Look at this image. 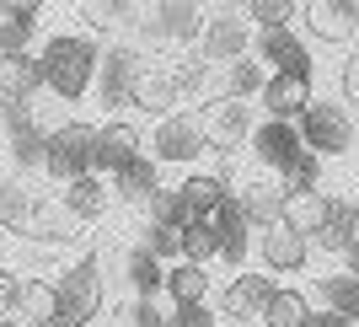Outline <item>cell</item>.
<instances>
[{"mask_svg":"<svg viewBox=\"0 0 359 327\" xmlns=\"http://www.w3.org/2000/svg\"><path fill=\"white\" fill-rule=\"evenodd\" d=\"M32 209H38V188L27 178H0V236H16L27 241V225H32Z\"/></svg>","mask_w":359,"mask_h":327,"instance_id":"484cf974","label":"cell"},{"mask_svg":"<svg viewBox=\"0 0 359 327\" xmlns=\"http://www.w3.org/2000/svg\"><path fill=\"white\" fill-rule=\"evenodd\" d=\"M210 225H215V236H220V263H215V268H231V274H241V268L252 263V247H257V241H252V225L241 220V209H236V204H225Z\"/></svg>","mask_w":359,"mask_h":327,"instance_id":"d4e9b609","label":"cell"},{"mask_svg":"<svg viewBox=\"0 0 359 327\" xmlns=\"http://www.w3.org/2000/svg\"><path fill=\"white\" fill-rule=\"evenodd\" d=\"M204 11L210 6H188V0H172V6H140L135 16V48L145 54V60H156V54H194L198 48V32H204Z\"/></svg>","mask_w":359,"mask_h":327,"instance_id":"7a4b0ae2","label":"cell"},{"mask_svg":"<svg viewBox=\"0 0 359 327\" xmlns=\"http://www.w3.org/2000/svg\"><path fill=\"white\" fill-rule=\"evenodd\" d=\"M215 268H198V263H172L166 268V300L172 306H210L215 300Z\"/></svg>","mask_w":359,"mask_h":327,"instance_id":"f546056e","label":"cell"},{"mask_svg":"<svg viewBox=\"0 0 359 327\" xmlns=\"http://www.w3.org/2000/svg\"><path fill=\"white\" fill-rule=\"evenodd\" d=\"M295 129H300V145L311 150L316 161H338V156H354V140H359L354 113H348L338 97H316Z\"/></svg>","mask_w":359,"mask_h":327,"instance_id":"8992f818","label":"cell"},{"mask_svg":"<svg viewBox=\"0 0 359 327\" xmlns=\"http://www.w3.org/2000/svg\"><path fill=\"white\" fill-rule=\"evenodd\" d=\"M145 156L156 166H182V172H198V161L210 156V129H204V113H172V119L150 124L145 134Z\"/></svg>","mask_w":359,"mask_h":327,"instance_id":"277c9868","label":"cell"},{"mask_svg":"<svg viewBox=\"0 0 359 327\" xmlns=\"http://www.w3.org/2000/svg\"><path fill=\"white\" fill-rule=\"evenodd\" d=\"M263 81H269V70L247 54V60H236V65L220 70V97L225 102H257V97H263Z\"/></svg>","mask_w":359,"mask_h":327,"instance_id":"d6a6232c","label":"cell"},{"mask_svg":"<svg viewBox=\"0 0 359 327\" xmlns=\"http://www.w3.org/2000/svg\"><path fill=\"white\" fill-rule=\"evenodd\" d=\"M107 188H113V204H123V209H135V215H140V209L161 194L166 182H161V166L150 161V156H140V161H129L123 172H113Z\"/></svg>","mask_w":359,"mask_h":327,"instance_id":"cb8c5ba5","label":"cell"},{"mask_svg":"<svg viewBox=\"0 0 359 327\" xmlns=\"http://www.w3.org/2000/svg\"><path fill=\"white\" fill-rule=\"evenodd\" d=\"M285 199H290V188H285V178H273V172L247 166L241 178H231V204L241 209V220L252 225L257 236H263L269 225L285 220Z\"/></svg>","mask_w":359,"mask_h":327,"instance_id":"ba28073f","label":"cell"},{"mask_svg":"<svg viewBox=\"0 0 359 327\" xmlns=\"http://www.w3.org/2000/svg\"><path fill=\"white\" fill-rule=\"evenodd\" d=\"M166 306L161 300H140V295H123L107 306V327H166Z\"/></svg>","mask_w":359,"mask_h":327,"instance_id":"836d02e7","label":"cell"},{"mask_svg":"<svg viewBox=\"0 0 359 327\" xmlns=\"http://www.w3.org/2000/svg\"><path fill=\"white\" fill-rule=\"evenodd\" d=\"M182 263H198V268H215V263H220V236H215L210 220L182 231Z\"/></svg>","mask_w":359,"mask_h":327,"instance_id":"d590c367","label":"cell"},{"mask_svg":"<svg viewBox=\"0 0 359 327\" xmlns=\"http://www.w3.org/2000/svg\"><path fill=\"white\" fill-rule=\"evenodd\" d=\"M316 312V300L311 290H300V284H279L269 295V306L257 312V327H306Z\"/></svg>","mask_w":359,"mask_h":327,"instance_id":"4dcf8cb0","label":"cell"},{"mask_svg":"<svg viewBox=\"0 0 359 327\" xmlns=\"http://www.w3.org/2000/svg\"><path fill=\"white\" fill-rule=\"evenodd\" d=\"M252 22L241 16V6H210L204 11V32H198V60L215 65V70H225V65H236L252 54Z\"/></svg>","mask_w":359,"mask_h":327,"instance_id":"52a82bcc","label":"cell"},{"mask_svg":"<svg viewBox=\"0 0 359 327\" xmlns=\"http://www.w3.org/2000/svg\"><path fill=\"white\" fill-rule=\"evenodd\" d=\"M129 107L145 113V119H156V124L172 119V113H182V91H177V81H172V65L166 60H145L135 91H129Z\"/></svg>","mask_w":359,"mask_h":327,"instance_id":"e0dca14e","label":"cell"},{"mask_svg":"<svg viewBox=\"0 0 359 327\" xmlns=\"http://www.w3.org/2000/svg\"><path fill=\"white\" fill-rule=\"evenodd\" d=\"M54 290H60V327H97L107 316V274L91 247L60 268Z\"/></svg>","mask_w":359,"mask_h":327,"instance_id":"3957f363","label":"cell"},{"mask_svg":"<svg viewBox=\"0 0 359 327\" xmlns=\"http://www.w3.org/2000/svg\"><path fill=\"white\" fill-rule=\"evenodd\" d=\"M43 6H0V54H38Z\"/></svg>","mask_w":359,"mask_h":327,"instance_id":"4316f807","label":"cell"},{"mask_svg":"<svg viewBox=\"0 0 359 327\" xmlns=\"http://www.w3.org/2000/svg\"><path fill=\"white\" fill-rule=\"evenodd\" d=\"M11 322H22V327H60V290H54V279L22 274V284H16V312H11Z\"/></svg>","mask_w":359,"mask_h":327,"instance_id":"603a6c76","label":"cell"},{"mask_svg":"<svg viewBox=\"0 0 359 327\" xmlns=\"http://www.w3.org/2000/svg\"><path fill=\"white\" fill-rule=\"evenodd\" d=\"M54 199L65 204V215H70L81 231H86V225H102L107 215L118 209V204H113L107 178H97V172H91V178H81V182H70V188H54Z\"/></svg>","mask_w":359,"mask_h":327,"instance_id":"44dd1931","label":"cell"},{"mask_svg":"<svg viewBox=\"0 0 359 327\" xmlns=\"http://www.w3.org/2000/svg\"><path fill=\"white\" fill-rule=\"evenodd\" d=\"M91 145H97V124L86 119H65L43 134V178L54 188H70V182L91 178Z\"/></svg>","mask_w":359,"mask_h":327,"instance_id":"5b68a950","label":"cell"},{"mask_svg":"<svg viewBox=\"0 0 359 327\" xmlns=\"http://www.w3.org/2000/svg\"><path fill=\"white\" fill-rule=\"evenodd\" d=\"M338 102H344L348 113L359 119V44L348 48L344 60H338Z\"/></svg>","mask_w":359,"mask_h":327,"instance_id":"f35d334b","label":"cell"},{"mask_svg":"<svg viewBox=\"0 0 359 327\" xmlns=\"http://www.w3.org/2000/svg\"><path fill=\"white\" fill-rule=\"evenodd\" d=\"M81 236V225L65 215V204L54 194H38V209H32V225H27V241H38V247H70V241Z\"/></svg>","mask_w":359,"mask_h":327,"instance_id":"f1b7e54d","label":"cell"},{"mask_svg":"<svg viewBox=\"0 0 359 327\" xmlns=\"http://www.w3.org/2000/svg\"><path fill=\"white\" fill-rule=\"evenodd\" d=\"M348 194H332V188H306V194H290L285 199V225L290 231H300L306 241H316L322 231L332 225V215L344 209Z\"/></svg>","mask_w":359,"mask_h":327,"instance_id":"ffe728a7","label":"cell"},{"mask_svg":"<svg viewBox=\"0 0 359 327\" xmlns=\"http://www.w3.org/2000/svg\"><path fill=\"white\" fill-rule=\"evenodd\" d=\"M252 258H257V268H263V274H269L273 284H279V279H290V284H295V274H306L316 253H311V241L300 236V231H290V225L279 220V225H269V231L257 236Z\"/></svg>","mask_w":359,"mask_h":327,"instance_id":"8fae6325","label":"cell"},{"mask_svg":"<svg viewBox=\"0 0 359 327\" xmlns=\"http://www.w3.org/2000/svg\"><path fill=\"white\" fill-rule=\"evenodd\" d=\"M311 102H316V81H306V75H269L263 97H257V113L273 124H300Z\"/></svg>","mask_w":359,"mask_h":327,"instance_id":"ac0fdd59","label":"cell"},{"mask_svg":"<svg viewBox=\"0 0 359 327\" xmlns=\"http://www.w3.org/2000/svg\"><path fill=\"white\" fill-rule=\"evenodd\" d=\"M140 156H145V129H140L135 119L113 113V119L97 124V145H91V172H97V178H113V172H123V166L140 161Z\"/></svg>","mask_w":359,"mask_h":327,"instance_id":"4fadbf2b","label":"cell"},{"mask_svg":"<svg viewBox=\"0 0 359 327\" xmlns=\"http://www.w3.org/2000/svg\"><path fill=\"white\" fill-rule=\"evenodd\" d=\"M118 279H123V290L140 295V300H161L166 295V263L150 258L140 241H123L118 247Z\"/></svg>","mask_w":359,"mask_h":327,"instance_id":"7402d4cb","label":"cell"},{"mask_svg":"<svg viewBox=\"0 0 359 327\" xmlns=\"http://www.w3.org/2000/svg\"><path fill=\"white\" fill-rule=\"evenodd\" d=\"M354 16H359V6H354Z\"/></svg>","mask_w":359,"mask_h":327,"instance_id":"c3c4849f","label":"cell"},{"mask_svg":"<svg viewBox=\"0 0 359 327\" xmlns=\"http://www.w3.org/2000/svg\"><path fill=\"white\" fill-rule=\"evenodd\" d=\"M43 91L38 54H0V102H32Z\"/></svg>","mask_w":359,"mask_h":327,"instance_id":"83f0119b","label":"cell"},{"mask_svg":"<svg viewBox=\"0 0 359 327\" xmlns=\"http://www.w3.org/2000/svg\"><path fill=\"white\" fill-rule=\"evenodd\" d=\"M172 194H177V209H182V231L188 225H204L215 220L225 204H231V172L220 166H198V172H182V182H172Z\"/></svg>","mask_w":359,"mask_h":327,"instance_id":"30bf717a","label":"cell"},{"mask_svg":"<svg viewBox=\"0 0 359 327\" xmlns=\"http://www.w3.org/2000/svg\"><path fill=\"white\" fill-rule=\"evenodd\" d=\"M102 38H91L86 27H60L38 44V65H43V91L60 102H86L102 75Z\"/></svg>","mask_w":359,"mask_h":327,"instance_id":"6da1fadb","label":"cell"},{"mask_svg":"<svg viewBox=\"0 0 359 327\" xmlns=\"http://www.w3.org/2000/svg\"><path fill=\"white\" fill-rule=\"evenodd\" d=\"M252 107L257 102H210L204 107V129H210V150L215 156H247V145H252Z\"/></svg>","mask_w":359,"mask_h":327,"instance_id":"2e32d148","label":"cell"},{"mask_svg":"<svg viewBox=\"0 0 359 327\" xmlns=\"http://www.w3.org/2000/svg\"><path fill=\"white\" fill-rule=\"evenodd\" d=\"M285 188H290V194H306V188H322V161H316L311 150H306V156L295 161V172L285 178Z\"/></svg>","mask_w":359,"mask_h":327,"instance_id":"ab89813d","label":"cell"},{"mask_svg":"<svg viewBox=\"0 0 359 327\" xmlns=\"http://www.w3.org/2000/svg\"><path fill=\"white\" fill-rule=\"evenodd\" d=\"M300 156H306V145H300V129H295V124H273V119H257V129H252V145H247V161H252L257 172H273V178H290Z\"/></svg>","mask_w":359,"mask_h":327,"instance_id":"5bb4252c","label":"cell"},{"mask_svg":"<svg viewBox=\"0 0 359 327\" xmlns=\"http://www.w3.org/2000/svg\"><path fill=\"white\" fill-rule=\"evenodd\" d=\"M140 70H145V54H140L135 44H113L102 54V75H97V97H102V107H113L118 113L123 102H129V91H135Z\"/></svg>","mask_w":359,"mask_h":327,"instance_id":"d6986e66","label":"cell"},{"mask_svg":"<svg viewBox=\"0 0 359 327\" xmlns=\"http://www.w3.org/2000/svg\"><path fill=\"white\" fill-rule=\"evenodd\" d=\"M344 268H348V274H354V279H359V241H354V247H348V258H344Z\"/></svg>","mask_w":359,"mask_h":327,"instance_id":"ee69618b","label":"cell"},{"mask_svg":"<svg viewBox=\"0 0 359 327\" xmlns=\"http://www.w3.org/2000/svg\"><path fill=\"white\" fill-rule=\"evenodd\" d=\"M279 290V284L263 274V268H241V274H225L220 284H215V316L220 322H236V327H247V322H257V312L269 306V295Z\"/></svg>","mask_w":359,"mask_h":327,"instance_id":"9c48e42d","label":"cell"},{"mask_svg":"<svg viewBox=\"0 0 359 327\" xmlns=\"http://www.w3.org/2000/svg\"><path fill=\"white\" fill-rule=\"evenodd\" d=\"M354 209H359V188H354Z\"/></svg>","mask_w":359,"mask_h":327,"instance_id":"7dc6e473","label":"cell"},{"mask_svg":"<svg viewBox=\"0 0 359 327\" xmlns=\"http://www.w3.org/2000/svg\"><path fill=\"white\" fill-rule=\"evenodd\" d=\"M252 60L263 65L269 75H306V81H316L311 44H306V32H295V27H285V32H257V38H252Z\"/></svg>","mask_w":359,"mask_h":327,"instance_id":"9a60e30c","label":"cell"},{"mask_svg":"<svg viewBox=\"0 0 359 327\" xmlns=\"http://www.w3.org/2000/svg\"><path fill=\"white\" fill-rule=\"evenodd\" d=\"M354 166H359V140H354Z\"/></svg>","mask_w":359,"mask_h":327,"instance_id":"f6af8a7d","label":"cell"},{"mask_svg":"<svg viewBox=\"0 0 359 327\" xmlns=\"http://www.w3.org/2000/svg\"><path fill=\"white\" fill-rule=\"evenodd\" d=\"M166 327H220V316H215V306H172Z\"/></svg>","mask_w":359,"mask_h":327,"instance_id":"60d3db41","label":"cell"},{"mask_svg":"<svg viewBox=\"0 0 359 327\" xmlns=\"http://www.w3.org/2000/svg\"><path fill=\"white\" fill-rule=\"evenodd\" d=\"M306 327H354V322H348V316H338V312H322V306H316Z\"/></svg>","mask_w":359,"mask_h":327,"instance_id":"7bdbcfd3","label":"cell"},{"mask_svg":"<svg viewBox=\"0 0 359 327\" xmlns=\"http://www.w3.org/2000/svg\"><path fill=\"white\" fill-rule=\"evenodd\" d=\"M300 32L306 44H327V48H354L359 44V16L354 0H306L300 6Z\"/></svg>","mask_w":359,"mask_h":327,"instance_id":"7c38bea8","label":"cell"},{"mask_svg":"<svg viewBox=\"0 0 359 327\" xmlns=\"http://www.w3.org/2000/svg\"><path fill=\"white\" fill-rule=\"evenodd\" d=\"M86 32L97 38V32H135V16L140 6H86Z\"/></svg>","mask_w":359,"mask_h":327,"instance_id":"74e56055","label":"cell"},{"mask_svg":"<svg viewBox=\"0 0 359 327\" xmlns=\"http://www.w3.org/2000/svg\"><path fill=\"white\" fill-rule=\"evenodd\" d=\"M241 16L252 22V32H285V27H295L300 6L295 0H252V6H241Z\"/></svg>","mask_w":359,"mask_h":327,"instance_id":"e575fe53","label":"cell"},{"mask_svg":"<svg viewBox=\"0 0 359 327\" xmlns=\"http://www.w3.org/2000/svg\"><path fill=\"white\" fill-rule=\"evenodd\" d=\"M16 284H22V274L0 263V322H11V312H16Z\"/></svg>","mask_w":359,"mask_h":327,"instance_id":"b9f144b4","label":"cell"},{"mask_svg":"<svg viewBox=\"0 0 359 327\" xmlns=\"http://www.w3.org/2000/svg\"><path fill=\"white\" fill-rule=\"evenodd\" d=\"M311 300H322V312H338V316H348V322H359V279L354 274H316L311 279Z\"/></svg>","mask_w":359,"mask_h":327,"instance_id":"1f68e13d","label":"cell"},{"mask_svg":"<svg viewBox=\"0 0 359 327\" xmlns=\"http://www.w3.org/2000/svg\"><path fill=\"white\" fill-rule=\"evenodd\" d=\"M140 247H145L150 258H161L166 268L182 263V231L177 225H140Z\"/></svg>","mask_w":359,"mask_h":327,"instance_id":"8d00e7d4","label":"cell"},{"mask_svg":"<svg viewBox=\"0 0 359 327\" xmlns=\"http://www.w3.org/2000/svg\"><path fill=\"white\" fill-rule=\"evenodd\" d=\"M0 327H22V322H0Z\"/></svg>","mask_w":359,"mask_h":327,"instance_id":"bcb514c9","label":"cell"}]
</instances>
